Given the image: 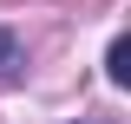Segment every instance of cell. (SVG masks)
<instances>
[{
    "mask_svg": "<svg viewBox=\"0 0 131 124\" xmlns=\"http://www.w3.org/2000/svg\"><path fill=\"white\" fill-rule=\"evenodd\" d=\"M20 65H26V46H20V33L13 26H0V85H13Z\"/></svg>",
    "mask_w": 131,
    "mask_h": 124,
    "instance_id": "6da1fadb",
    "label": "cell"
},
{
    "mask_svg": "<svg viewBox=\"0 0 131 124\" xmlns=\"http://www.w3.org/2000/svg\"><path fill=\"white\" fill-rule=\"evenodd\" d=\"M105 72H112V85H125V78H131V39H112V52H105Z\"/></svg>",
    "mask_w": 131,
    "mask_h": 124,
    "instance_id": "7a4b0ae2",
    "label": "cell"
}]
</instances>
